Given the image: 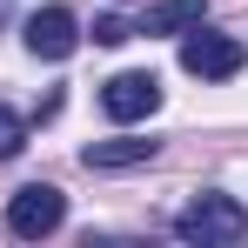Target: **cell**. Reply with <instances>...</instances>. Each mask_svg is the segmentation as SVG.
Masks as SVG:
<instances>
[{
  "label": "cell",
  "instance_id": "1",
  "mask_svg": "<svg viewBox=\"0 0 248 248\" xmlns=\"http://www.w3.org/2000/svg\"><path fill=\"white\" fill-rule=\"evenodd\" d=\"M174 235L181 242H195V248H228V242H242L248 235V208L235 202V195H195V202L174 215Z\"/></svg>",
  "mask_w": 248,
  "mask_h": 248
},
{
  "label": "cell",
  "instance_id": "2",
  "mask_svg": "<svg viewBox=\"0 0 248 248\" xmlns=\"http://www.w3.org/2000/svg\"><path fill=\"white\" fill-rule=\"evenodd\" d=\"M67 221V195L54 188V181H27L14 202H7V228L20 235V242H41V235H54Z\"/></svg>",
  "mask_w": 248,
  "mask_h": 248
},
{
  "label": "cell",
  "instance_id": "3",
  "mask_svg": "<svg viewBox=\"0 0 248 248\" xmlns=\"http://www.w3.org/2000/svg\"><path fill=\"white\" fill-rule=\"evenodd\" d=\"M248 47L235 41V34H181V67L195 74V81H228V74H242Z\"/></svg>",
  "mask_w": 248,
  "mask_h": 248
},
{
  "label": "cell",
  "instance_id": "4",
  "mask_svg": "<svg viewBox=\"0 0 248 248\" xmlns=\"http://www.w3.org/2000/svg\"><path fill=\"white\" fill-rule=\"evenodd\" d=\"M155 108H161V81H155L148 67H127V74H114V81L101 87V114L121 121V127L127 121H148Z\"/></svg>",
  "mask_w": 248,
  "mask_h": 248
},
{
  "label": "cell",
  "instance_id": "5",
  "mask_svg": "<svg viewBox=\"0 0 248 248\" xmlns=\"http://www.w3.org/2000/svg\"><path fill=\"white\" fill-rule=\"evenodd\" d=\"M81 47V20L67 14V7H41V14H27V54H41V61H67Z\"/></svg>",
  "mask_w": 248,
  "mask_h": 248
},
{
  "label": "cell",
  "instance_id": "6",
  "mask_svg": "<svg viewBox=\"0 0 248 248\" xmlns=\"http://www.w3.org/2000/svg\"><path fill=\"white\" fill-rule=\"evenodd\" d=\"M202 14H208V0H161L141 14L134 34H188V27H202Z\"/></svg>",
  "mask_w": 248,
  "mask_h": 248
},
{
  "label": "cell",
  "instance_id": "7",
  "mask_svg": "<svg viewBox=\"0 0 248 248\" xmlns=\"http://www.w3.org/2000/svg\"><path fill=\"white\" fill-rule=\"evenodd\" d=\"M87 168H134V161H155V141H134V134H121V141H87Z\"/></svg>",
  "mask_w": 248,
  "mask_h": 248
},
{
  "label": "cell",
  "instance_id": "8",
  "mask_svg": "<svg viewBox=\"0 0 248 248\" xmlns=\"http://www.w3.org/2000/svg\"><path fill=\"white\" fill-rule=\"evenodd\" d=\"M20 148H27V121H20L14 108H0V161H14Z\"/></svg>",
  "mask_w": 248,
  "mask_h": 248
},
{
  "label": "cell",
  "instance_id": "9",
  "mask_svg": "<svg viewBox=\"0 0 248 248\" xmlns=\"http://www.w3.org/2000/svg\"><path fill=\"white\" fill-rule=\"evenodd\" d=\"M121 41H134V27H127V20H114V14H108V20H94V47H121Z\"/></svg>",
  "mask_w": 248,
  "mask_h": 248
}]
</instances>
